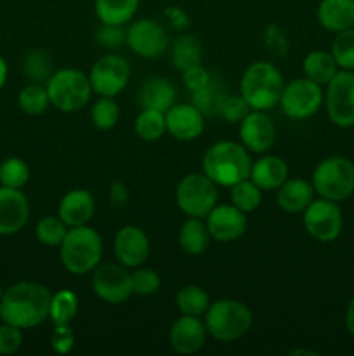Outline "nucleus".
<instances>
[{
    "label": "nucleus",
    "instance_id": "f257e3e1",
    "mask_svg": "<svg viewBox=\"0 0 354 356\" xmlns=\"http://www.w3.org/2000/svg\"><path fill=\"white\" fill-rule=\"evenodd\" d=\"M52 294L37 282H19L3 291L0 320L19 329H33L49 318Z\"/></svg>",
    "mask_w": 354,
    "mask_h": 356
},
{
    "label": "nucleus",
    "instance_id": "f03ea898",
    "mask_svg": "<svg viewBox=\"0 0 354 356\" xmlns=\"http://www.w3.org/2000/svg\"><path fill=\"white\" fill-rule=\"evenodd\" d=\"M201 167L217 186L231 188L239 181L248 179L252 159L242 143L217 141L205 152Z\"/></svg>",
    "mask_w": 354,
    "mask_h": 356
},
{
    "label": "nucleus",
    "instance_id": "7ed1b4c3",
    "mask_svg": "<svg viewBox=\"0 0 354 356\" xmlns=\"http://www.w3.org/2000/svg\"><path fill=\"white\" fill-rule=\"evenodd\" d=\"M283 75L269 61H255L245 70L239 82V94L252 110L267 111L280 103Z\"/></svg>",
    "mask_w": 354,
    "mask_h": 356
},
{
    "label": "nucleus",
    "instance_id": "20e7f679",
    "mask_svg": "<svg viewBox=\"0 0 354 356\" xmlns=\"http://www.w3.org/2000/svg\"><path fill=\"white\" fill-rule=\"evenodd\" d=\"M62 266L71 275H87L96 270L103 257V238L90 226L68 228L65 240L59 245Z\"/></svg>",
    "mask_w": 354,
    "mask_h": 356
},
{
    "label": "nucleus",
    "instance_id": "39448f33",
    "mask_svg": "<svg viewBox=\"0 0 354 356\" xmlns=\"http://www.w3.org/2000/svg\"><path fill=\"white\" fill-rule=\"evenodd\" d=\"M252 309L236 299H219L210 302L205 313L208 336L219 343H235L252 329Z\"/></svg>",
    "mask_w": 354,
    "mask_h": 356
},
{
    "label": "nucleus",
    "instance_id": "423d86ee",
    "mask_svg": "<svg viewBox=\"0 0 354 356\" xmlns=\"http://www.w3.org/2000/svg\"><path fill=\"white\" fill-rule=\"evenodd\" d=\"M45 87L52 106L65 113H75L82 110L89 104L94 92L89 75L75 68H62L54 72Z\"/></svg>",
    "mask_w": 354,
    "mask_h": 356
},
{
    "label": "nucleus",
    "instance_id": "0eeeda50",
    "mask_svg": "<svg viewBox=\"0 0 354 356\" xmlns=\"http://www.w3.org/2000/svg\"><path fill=\"white\" fill-rule=\"evenodd\" d=\"M312 188L321 198L344 202L354 193V162L346 156H328L316 165Z\"/></svg>",
    "mask_w": 354,
    "mask_h": 356
},
{
    "label": "nucleus",
    "instance_id": "6e6552de",
    "mask_svg": "<svg viewBox=\"0 0 354 356\" xmlns=\"http://www.w3.org/2000/svg\"><path fill=\"white\" fill-rule=\"evenodd\" d=\"M217 184L205 172H193L179 181L176 190L177 207L187 218H207L217 205Z\"/></svg>",
    "mask_w": 354,
    "mask_h": 356
},
{
    "label": "nucleus",
    "instance_id": "1a4fd4ad",
    "mask_svg": "<svg viewBox=\"0 0 354 356\" xmlns=\"http://www.w3.org/2000/svg\"><path fill=\"white\" fill-rule=\"evenodd\" d=\"M325 101V94L319 83L307 76L295 79L283 87L280 96L281 111L294 120H305L316 115Z\"/></svg>",
    "mask_w": 354,
    "mask_h": 356
},
{
    "label": "nucleus",
    "instance_id": "9d476101",
    "mask_svg": "<svg viewBox=\"0 0 354 356\" xmlns=\"http://www.w3.org/2000/svg\"><path fill=\"white\" fill-rule=\"evenodd\" d=\"M326 113L337 127L354 125V70H339L326 83Z\"/></svg>",
    "mask_w": 354,
    "mask_h": 356
},
{
    "label": "nucleus",
    "instance_id": "9b49d317",
    "mask_svg": "<svg viewBox=\"0 0 354 356\" xmlns=\"http://www.w3.org/2000/svg\"><path fill=\"white\" fill-rule=\"evenodd\" d=\"M304 228L318 242H333L342 232V211L339 204L326 198H318L307 205L304 212Z\"/></svg>",
    "mask_w": 354,
    "mask_h": 356
},
{
    "label": "nucleus",
    "instance_id": "f8f14e48",
    "mask_svg": "<svg viewBox=\"0 0 354 356\" xmlns=\"http://www.w3.org/2000/svg\"><path fill=\"white\" fill-rule=\"evenodd\" d=\"M128 79H130V66L118 54H106L99 58L89 73L94 92L108 97L118 96L127 87Z\"/></svg>",
    "mask_w": 354,
    "mask_h": 356
},
{
    "label": "nucleus",
    "instance_id": "ddd939ff",
    "mask_svg": "<svg viewBox=\"0 0 354 356\" xmlns=\"http://www.w3.org/2000/svg\"><path fill=\"white\" fill-rule=\"evenodd\" d=\"M92 291L101 301L108 305H121L130 299L132 277L125 266L118 264H103L92 273Z\"/></svg>",
    "mask_w": 354,
    "mask_h": 356
},
{
    "label": "nucleus",
    "instance_id": "4468645a",
    "mask_svg": "<svg viewBox=\"0 0 354 356\" xmlns=\"http://www.w3.org/2000/svg\"><path fill=\"white\" fill-rule=\"evenodd\" d=\"M125 44L141 58L156 59L169 47V38L162 24L155 19H137L127 28Z\"/></svg>",
    "mask_w": 354,
    "mask_h": 356
},
{
    "label": "nucleus",
    "instance_id": "2eb2a0df",
    "mask_svg": "<svg viewBox=\"0 0 354 356\" xmlns=\"http://www.w3.org/2000/svg\"><path fill=\"white\" fill-rule=\"evenodd\" d=\"M239 139L242 145L252 153H266L273 148L276 141V127L274 122L266 115V111L252 110L239 122Z\"/></svg>",
    "mask_w": 354,
    "mask_h": 356
},
{
    "label": "nucleus",
    "instance_id": "dca6fc26",
    "mask_svg": "<svg viewBox=\"0 0 354 356\" xmlns=\"http://www.w3.org/2000/svg\"><path fill=\"white\" fill-rule=\"evenodd\" d=\"M167 132L179 141H193L205 131V113L193 103L174 104L165 111Z\"/></svg>",
    "mask_w": 354,
    "mask_h": 356
},
{
    "label": "nucleus",
    "instance_id": "f3484780",
    "mask_svg": "<svg viewBox=\"0 0 354 356\" xmlns=\"http://www.w3.org/2000/svg\"><path fill=\"white\" fill-rule=\"evenodd\" d=\"M113 249L121 266L139 268L149 256V238L137 226H124L115 235Z\"/></svg>",
    "mask_w": 354,
    "mask_h": 356
},
{
    "label": "nucleus",
    "instance_id": "a211bd4d",
    "mask_svg": "<svg viewBox=\"0 0 354 356\" xmlns=\"http://www.w3.org/2000/svg\"><path fill=\"white\" fill-rule=\"evenodd\" d=\"M207 336V327L200 316L183 315L170 327L169 341L176 353L193 355L205 346Z\"/></svg>",
    "mask_w": 354,
    "mask_h": 356
},
{
    "label": "nucleus",
    "instance_id": "6ab92c4d",
    "mask_svg": "<svg viewBox=\"0 0 354 356\" xmlns=\"http://www.w3.org/2000/svg\"><path fill=\"white\" fill-rule=\"evenodd\" d=\"M30 218L26 195L16 188L0 186V235H16Z\"/></svg>",
    "mask_w": 354,
    "mask_h": 356
},
{
    "label": "nucleus",
    "instance_id": "aec40b11",
    "mask_svg": "<svg viewBox=\"0 0 354 356\" xmlns=\"http://www.w3.org/2000/svg\"><path fill=\"white\" fill-rule=\"evenodd\" d=\"M207 228L217 242H233L246 232V214L235 205H215L207 216Z\"/></svg>",
    "mask_w": 354,
    "mask_h": 356
},
{
    "label": "nucleus",
    "instance_id": "412c9836",
    "mask_svg": "<svg viewBox=\"0 0 354 356\" xmlns=\"http://www.w3.org/2000/svg\"><path fill=\"white\" fill-rule=\"evenodd\" d=\"M96 198L87 190H71L61 198L58 216L68 228L83 226L94 218Z\"/></svg>",
    "mask_w": 354,
    "mask_h": 356
},
{
    "label": "nucleus",
    "instance_id": "4be33fe9",
    "mask_svg": "<svg viewBox=\"0 0 354 356\" xmlns=\"http://www.w3.org/2000/svg\"><path fill=\"white\" fill-rule=\"evenodd\" d=\"M314 193L312 183L295 177V179H287L278 188L276 202L281 211L288 214H301L314 200Z\"/></svg>",
    "mask_w": 354,
    "mask_h": 356
},
{
    "label": "nucleus",
    "instance_id": "5701e85b",
    "mask_svg": "<svg viewBox=\"0 0 354 356\" xmlns=\"http://www.w3.org/2000/svg\"><path fill=\"white\" fill-rule=\"evenodd\" d=\"M250 179L262 191H274L288 179V165L283 159L274 155L260 156L252 162Z\"/></svg>",
    "mask_w": 354,
    "mask_h": 356
},
{
    "label": "nucleus",
    "instance_id": "b1692460",
    "mask_svg": "<svg viewBox=\"0 0 354 356\" xmlns=\"http://www.w3.org/2000/svg\"><path fill=\"white\" fill-rule=\"evenodd\" d=\"M316 14L319 24L333 33L354 28V0H321Z\"/></svg>",
    "mask_w": 354,
    "mask_h": 356
},
{
    "label": "nucleus",
    "instance_id": "393cba45",
    "mask_svg": "<svg viewBox=\"0 0 354 356\" xmlns=\"http://www.w3.org/2000/svg\"><path fill=\"white\" fill-rule=\"evenodd\" d=\"M139 103L142 108L165 113L176 104V89L165 79H160V76L149 79L142 83L141 90H139Z\"/></svg>",
    "mask_w": 354,
    "mask_h": 356
},
{
    "label": "nucleus",
    "instance_id": "a878e982",
    "mask_svg": "<svg viewBox=\"0 0 354 356\" xmlns=\"http://www.w3.org/2000/svg\"><path fill=\"white\" fill-rule=\"evenodd\" d=\"M210 232L207 228V222L200 218H187V221L180 226L179 232V245L189 256H200L210 245Z\"/></svg>",
    "mask_w": 354,
    "mask_h": 356
},
{
    "label": "nucleus",
    "instance_id": "bb28decb",
    "mask_svg": "<svg viewBox=\"0 0 354 356\" xmlns=\"http://www.w3.org/2000/svg\"><path fill=\"white\" fill-rule=\"evenodd\" d=\"M141 0H96L94 9H96L97 19L103 24H124L130 23L132 17L137 13V7Z\"/></svg>",
    "mask_w": 354,
    "mask_h": 356
},
{
    "label": "nucleus",
    "instance_id": "cd10ccee",
    "mask_svg": "<svg viewBox=\"0 0 354 356\" xmlns=\"http://www.w3.org/2000/svg\"><path fill=\"white\" fill-rule=\"evenodd\" d=\"M302 68H304V75L312 82L319 83V86H326L333 79V75L339 72V66H337L332 52L326 51L309 52L304 58Z\"/></svg>",
    "mask_w": 354,
    "mask_h": 356
},
{
    "label": "nucleus",
    "instance_id": "c85d7f7f",
    "mask_svg": "<svg viewBox=\"0 0 354 356\" xmlns=\"http://www.w3.org/2000/svg\"><path fill=\"white\" fill-rule=\"evenodd\" d=\"M172 65L177 72H186L191 66L201 65V45L193 35H183L172 45Z\"/></svg>",
    "mask_w": 354,
    "mask_h": 356
},
{
    "label": "nucleus",
    "instance_id": "c756f323",
    "mask_svg": "<svg viewBox=\"0 0 354 356\" xmlns=\"http://www.w3.org/2000/svg\"><path fill=\"white\" fill-rule=\"evenodd\" d=\"M176 306L183 315L201 316L210 306V298L198 285H184L176 296Z\"/></svg>",
    "mask_w": 354,
    "mask_h": 356
},
{
    "label": "nucleus",
    "instance_id": "7c9ffc66",
    "mask_svg": "<svg viewBox=\"0 0 354 356\" xmlns=\"http://www.w3.org/2000/svg\"><path fill=\"white\" fill-rule=\"evenodd\" d=\"M134 127L135 134H137L142 141H158V139L167 132L165 113L158 110L142 108L141 113L135 118Z\"/></svg>",
    "mask_w": 354,
    "mask_h": 356
},
{
    "label": "nucleus",
    "instance_id": "2f4dec72",
    "mask_svg": "<svg viewBox=\"0 0 354 356\" xmlns=\"http://www.w3.org/2000/svg\"><path fill=\"white\" fill-rule=\"evenodd\" d=\"M23 72L31 82L47 83L54 70H52V59L44 49H31L26 52L23 59Z\"/></svg>",
    "mask_w": 354,
    "mask_h": 356
},
{
    "label": "nucleus",
    "instance_id": "473e14b6",
    "mask_svg": "<svg viewBox=\"0 0 354 356\" xmlns=\"http://www.w3.org/2000/svg\"><path fill=\"white\" fill-rule=\"evenodd\" d=\"M78 312V298L71 291H59L52 296L49 318L54 325H66Z\"/></svg>",
    "mask_w": 354,
    "mask_h": 356
},
{
    "label": "nucleus",
    "instance_id": "72a5a7b5",
    "mask_svg": "<svg viewBox=\"0 0 354 356\" xmlns=\"http://www.w3.org/2000/svg\"><path fill=\"white\" fill-rule=\"evenodd\" d=\"M17 104L26 115H42L51 104L47 87L44 83H28L17 96Z\"/></svg>",
    "mask_w": 354,
    "mask_h": 356
},
{
    "label": "nucleus",
    "instance_id": "f704fd0d",
    "mask_svg": "<svg viewBox=\"0 0 354 356\" xmlns=\"http://www.w3.org/2000/svg\"><path fill=\"white\" fill-rule=\"evenodd\" d=\"M260 202H262V190L250 177L231 186V204L245 214L259 209Z\"/></svg>",
    "mask_w": 354,
    "mask_h": 356
},
{
    "label": "nucleus",
    "instance_id": "c9c22d12",
    "mask_svg": "<svg viewBox=\"0 0 354 356\" xmlns=\"http://www.w3.org/2000/svg\"><path fill=\"white\" fill-rule=\"evenodd\" d=\"M68 233V226L59 216H45L35 228V236L45 247H59Z\"/></svg>",
    "mask_w": 354,
    "mask_h": 356
},
{
    "label": "nucleus",
    "instance_id": "e433bc0d",
    "mask_svg": "<svg viewBox=\"0 0 354 356\" xmlns=\"http://www.w3.org/2000/svg\"><path fill=\"white\" fill-rule=\"evenodd\" d=\"M30 179V167L23 159L9 156L0 163V186L21 190Z\"/></svg>",
    "mask_w": 354,
    "mask_h": 356
},
{
    "label": "nucleus",
    "instance_id": "4c0bfd02",
    "mask_svg": "<svg viewBox=\"0 0 354 356\" xmlns=\"http://www.w3.org/2000/svg\"><path fill=\"white\" fill-rule=\"evenodd\" d=\"M90 118H92L94 127H97L99 131H111L120 118V108H118L115 97L99 96L90 111Z\"/></svg>",
    "mask_w": 354,
    "mask_h": 356
},
{
    "label": "nucleus",
    "instance_id": "58836bf2",
    "mask_svg": "<svg viewBox=\"0 0 354 356\" xmlns=\"http://www.w3.org/2000/svg\"><path fill=\"white\" fill-rule=\"evenodd\" d=\"M332 56L340 70H354V28L337 33L332 44Z\"/></svg>",
    "mask_w": 354,
    "mask_h": 356
},
{
    "label": "nucleus",
    "instance_id": "ea45409f",
    "mask_svg": "<svg viewBox=\"0 0 354 356\" xmlns=\"http://www.w3.org/2000/svg\"><path fill=\"white\" fill-rule=\"evenodd\" d=\"M132 277V291L137 296H153L160 291L162 278L151 268H135Z\"/></svg>",
    "mask_w": 354,
    "mask_h": 356
},
{
    "label": "nucleus",
    "instance_id": "a19ab883",
    "mask_svg": "<svg viewBox=\"0 0 354 356\" xmlns=\"http://www.w3.org/2000/svg\"><path fill=\"white\" fill-rule=\"evenodd\" d=\"M250 111H252V108L248 106V103H246L242 97V94H239V96L224 97V99L221 101V104H219L217 113L221 115L224 120L233 124V122H242Z\"/></svg>",
    "mask_w": 354,
    "mask_h": 356
},
{
    "label": "nucleus",
    "instance_id": "79ce46f5",
    "mask_svg": "<svg viewBox=\"0 0 354 356\" xmlns=\"http://www.w3.org/2000/svg\"><path fill=\"white\" fill-rule=\"evenodd\" d=\"M224 94H219L217 92V87H215L214 82L208 83L207 87H203L201 90H196L193 92V104L196 108H200L203 113H217L219 110V104L221 101L224 99Z\"/></svg>",
    "mask_w": 354,
    "mask_h": 356
},
{
    "label": "nucleus",
    "instance_id": "37998d69",
    "mask_svg": "<svg viewBox=\"0 0 354 356\" xmlns=\"http://www.w3.org/2000/svg\"><path fill=\"white\" fill-rule=\"evenodd\" d=\"M23 344V329L14 327L10 323L0 325V355H14Z\"/></svg>",
    "mask_w": 354,
    "mask_h": 356
},
{
    "label": "nucleus",
    "instance_id": "c03bdc74",
    "mask_svg": "<svg viewBox=\"0 0 354 356\" xmlns=\"http://www.w3.org/2000/svg\"><path fill=\"white\" fill-rule=\"evenodd\" d=\"M96 40L106 49H117L127 40V30L120 24H103L101 23L99 30L96 33Z\"/></svg>",
    "mask_w": 354,
    "mask_h": 356
},
{
    "label": "nucleus",
    "instance_id": "a18cd8bd",
    "mask_svg": "<svg viewBox=\"0 0 354 356\" xmlns=\"http://www.w3.org/2000/svg\"><path fill=\"white\" fill-rule=\"evenodd\" d=\"M51 346L56 353L68 355L75 346V334L69 329V323L66 325H54L51 334Z\"/></svg>",
    "mask_w": 354,
    "mask_h": 356
},
{
    "label": "nucleus",
    "instance_id": "49530a36",
    "mask_svg": "<svg viewBox=\"0 0 354 356\" xmlns=\"http://www.w3.org/2000/svg\"><path fill=\"white\" fill-rule=\"evenodd\" d=\"M183 82L184 86H186V89L193 94L196 92V90H201L203 87H207L212 80L210 73H208L201 65H196L187 68L186 72H183Z\"/></svg>",
    "mask_w": 354,
    "mask_h": 356
},
{
    "label": "nucleus",
    "instance_id": "de8ad7c7",
    "mask_svg": "<svg viewBox=\"0 0 354 356\" xmlns=\"http://www.w3.org/2000/svg\"><path fill=\"white\" fill-rule=\"evenodd\" d=\"M110 198L115 205H124L127 202V190L121 183H113L110 190Z\"/></svg>",
    "mask_w": 354,
    "mask_h": 356
},
{
    "label": "nucleus",
    "instance_id": "09e8293b",
    "mask_svg": "<svg viewBox=\"0 0 354 356\" xmlns=\"http://www.w3.org/2000/svg\"><path fill=\"white\" fill-rule=\"evenodd\" d=\"M167 14H169V17H170V19H172L174 26H183V24H180L179 21H183V23L186 24L187 17H186V14H184L183 10L179 9V7H169Z\"/></svg>",
    "mask_w": 354,
    "mask_h": 356
},
{
    "label": "nucleus",
    "instance_id": "8fccbe9b",
    "mask_svg": "<svg viewBox=\"0 0 354 356\" xmlns=\"http://www.w3.org/2000/svg\"><path fill=\"white\" fill-rule=\"evenodd\" d=\"M346 327H347V332L351 334V337L354 339V298L351 299L349 305H347L346 309Z\"/></svg>",
    "mask_w": 354,
    "mask_h": 356
},
{
    "label": "nucleus",
    "instance_id": "3c124183",
    "mask_svg": "<svg viewBox=\"0 0 354 356\" xmlns=\"http://www.w3.org/2000/svg\"><path fill=\"white\" fill-rule=\"evenodd\" d=\"M7 63L3 61V58L0 56V90H2V87L6 86V80H7Z\"/></svg>",
    "mask_w": 354,
    "mask_h": 356
},
{
    "label": "nucleus",
    "instance_id": "603ef678",
    "mask_svg": "<svg viewBox=\"0 0 354 356\" xmlns=\"http://www.w3.org/2000/svg\"><path fill=\"white\" fill-rule=\"evenodd\" d=\"M292 355H311V356H316V353H312V351H305V350H297L294 351Z\"/></svg>",
    "mask_w": 354,
    "mask_h": 356
},
{
    "label": "nucleus",
    "instance_id": "864d4df0",
    "mask_svg": "<svg viewBox=\"0 0 354 356\" xmlns=\"http://www.w3.org/2000/svg\"><path fill=\"white\" fill-rule=\"evenodd\" d=\"M2 294H3V291H2V285H0V299H2Z\"/></svg>",
    "mask_w": 354,
    "mask_h": 356
},
{
    "label": "nucleus",
    "instance_id": "5fc2aeb1",
    "mask_svg": "<svg viewBox=\"0 0 354 356\" xmlns=\"http://www.w3.org/2000/svg\"><path fill=\"white\" fill-rule=\"evenodd\" d=\"M0 44H2V40H0Z\"/></svg>",
    "mask_w": 354,
    "mask_h": 356
},
{
    "label": "nucleus",
    "instance_id": "6e6d98bb",
    "mask_svg": "<svg viewBox=\"0 0 354 356\" xmlns=\"http://www.w3.org/2000/svg\"><path fill=\"white\" fill-rule=\"evenodd\" d=\"M28 2H31V0H28Z\"/></svg>",
    "mask_w": 354,
    "mask_h": 356
}]
</instances>
